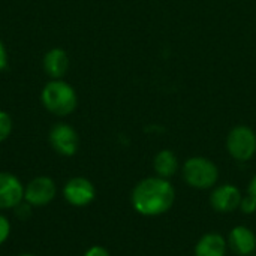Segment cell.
Returning <instances> with one entry per match:
<instances>
[{"label":"cell","mask_w":256,"mask_h":256,"mask_svg":"<svg viewBox=\"0 0 256 256\" xmlns=\"http://www.w3.org/2000/svg\"><path fill=\"white\" fill-rule=\"evenodd\" d=\"M70 66L69 56L62 48H51L45 52L42 58L44 72L50 76V80H63Z\"/></svg>","instance_id":"cell-11"},{"label":"cell","mask_w":256,"mask_h":256,"mask_svg":"<svg viewBox=\"0 0 256 256\" xmlns=\"http://www.w3.org/2000/svg\"><path fill=\"white\" fill-rule=\"evenodd\" d=\"M248 195H250V196H252V198L256 201V174L252 177V180H250V183H249Z\"/></svg>","instance_id":"cell-20"},{"label":"cell","mask_w":256,"mask_h":256,"mask_svg":"<svg viewBox=\"0 0 256 256\" xmlns=\"http://www.w3.org/2000/svg\"><path fill=\"white\" fill-rule=\"evenodd\" d=\"M63 198L72 207H86L96 198L94 184L86 177H72L63 186Z\"/></svg>","instance_id":"cell-7"},{"label":"cell","mask_w":256,"mask_h":256,"mask_svg":"<svg viewBox=\"0 0 256 256\" xmlns=\"http://www.w3.org/2000/svg\"><path fill=\"white\" fill-rule=\"evenodd\" d=\"M254 256H256V252H255V254H254Z\"/></svg>","instance_id":"cell-22"},{"label":"cell","mask_w":256,"mask_h":256,"mask_svg":"<svg viewBox=\"0 0 256 256\" xmlns=\"http://www.w3.org/2000/svg\"><path fill=\"white\" fill-rule=\"evenodd\" d=\"M18 256H36V255H33V254H21V255H18Z\"/></svg>","instance_id":"cell-21"},{"label":"cell","mask_w":256,"mask_h":256,"mask_svg":"<svg viewBox=\"0 0 256 256\" xmlns=\"http://www.w3.org/2000/svg\"><path fill=\"white\" fill-rule=\"evenodd\" d=\"M176 201V189L170 180L162 177H147L135 184L130 194L134 210L146 218L165 214Z\"/></svg>","instance_id":"cell-1"},{"label":"cell","mask_w":256,"mask_h":256,"mask_svg":"<svg viewBox=\"0 0 256 256\" xmlns=\"http://www.w3.org/2000/svg\"><path fill=\"white\" fill-rule=\"evenodd\" d=\"M8 50L3 44V40L0 39V72H3L8 68Z\"/></svg>","instance_id":"cell-19"},{"label":"cell","mask_w":256,"mask_h":256,"mask_svg":"<svg viewBox=\"0 0 256 256\" xmlns=\"http://www.w3.org/2000/svg\"><path fill=\"white\" fill-rule=\"evenodd\" d=\"M183 180L194 189H213L219 180V168L216 164L204 156L189 158L182 168Z\"/></svg>","instance_id":"cell-3"},{"label":"cell","mask_w":256,"mask_h":256,"mask_svg":"<svg viewBox=\"0 0 256 256\" xmlns=\"http://www.w3.org/2000/svg\"><path fill=\"white\" fill-rule=\"evenodd\" d=\"M82 256H111V255H110V252H108L104 246L94 244V246L88 248V249L84 252V255Z\"/></svg>","instance_id":"cell-18"},{"label":"cell","mask_w":256,"mask_h":256,"mask_svg":"<svg viewBox=\"0 0 256 256\" xmlns=\"http://www.w3.org/2000/svg\"><path fill=\"white\" fill-rule=\"evenodd\" d=\"M57 196V184L51 177L38 176L24 186V201L33 208L45 207Z\"/></svg>","instance_id":"cell-5"},{"label":"cell","mask_w":256,"mask_h":256,"mask_svg":"<svg viewBox=\"0 0 256 256\" xmlns=\"http://www.w3.org/2000/svg\"><path fill=\"white\" fill-rule=\"evenodd\" d=\"M42 106L57 117L70 116L78 105L75 88L64 80H50L40 92Z\"/></svg>","instance_id":"cell-2"},{"label":"cell","mask_w":256,"mask_h":256,"mask_svg":"<svg viewBox=\"0 0 256 256\" xmlns=\"http://www.w3.org/2000/svg\"><path fill=\"white\" fill-rule=\"evenodd\" d=\"M153 170L158 177L170 180L178 170V159L171 150H160L153 159Z\"/></svg>","instance_id":"cell-13"},{"label":"cell","mask_w":256,"mask_h":256,"mask_svg":"<svg viewBox=\"0 0 256 256\" xmlns=\"http://www.w3.org/2000/svg\"><path fill=\"white\" fill-rule=\"evenodd\" d=\"M48 141L52 150L64 158L74 156L80 147L78 132L68 123H56L48 134Z\"/></svg>","instance_id":"cell-6"},{"label":"cell","mask_w":256,"mask_h":256,"mask_svg":"<svg viewBox=\"0 0 256 256\" xmlns=\"http://www.w3.org/2000/svg\"><path fill=\"white\" fill-rule=\"evenodd\" d=\"M242 192L237 186L234 184H220L216 186L210 195V206L213 207L214 212L218 213H232L238 210L240 202H242Z\"/></svg>","instance_id":"cell-9"},{"label":"cell","mask_w":256,"mask_h":256,"mask_svg":"<svg viewBox=\"0 0 256 256\" xmlns=\"http://www.w3.org/2000/svg\"><path fill=\"white\" fill-rule=\"evenodd\" d=\"M24 201V184L10 172L0 171V210H14Z\"/></svg>","instance_id":"cell-8"},{"label":"cell","mask_w":256,"mask_h":256,"mask_svg":"<svg viewBox=\"0 0 256 256\" xmlns=\"http://www.w3.org/2000/svg\"><path fill=\"white\" fill-rule=\"evenodd\" d=\"M32 206H28L26 201H22L18 207H15L14 210H15V213H16V216L18 218H21V219H27L30 214H32Z\"/></svg>","instance_id":"cell-17"},{"label":"cell","mask_w":256,"mask_h":256,"mask_svg":"<svg viewBox=\"0 0 256 256\" xmlns=\"http://www.w3.org/2000/svg\"><path fill=\"white\" fill-rule=\"evenodd\" d=\"M12 128H14V123H12L10 116L6 111L0 110V144L10 136Z\"/></svg>","instance_id":"cell-14"},{"label":"cell","mask_w":256,"mask_h":256,"mask_svg":"<svg viewBox=\"0 0 256 256\" xmlns=\"http://www.w3.org/2000/svg\"><path fill=\"white\" fill-rule=\"evenodd\" d=\"M10 231H12V226H10L9 219L0 213V246L8 242V238L10 237Z\"/></svg>","instance_id":"cell-15"},{"label":"cell","mask_w":256,"mask_h":256,"mask_svg":"<svg viewBox=\"0 0 256 256\" xmlns=\"http://www.w3.org/2000/svg\"><path fill=\"white\" fill-rule=\"evenodd\" d=\"M228 243L219 232L204 234L195 244V256H226Z\"/></svg>","instance_id":"cell-12"},{"label":"cell","mask_w":256,"mask_h":256,"mask_svg":"<svg viewBox=\"0 0 256 256\" xmlns=\"http://www.w3.org/2000/svg\"><path fill=\"white\" fill-rule=\"evenodd\" d=\"M226 150L238 162H248L256 154V134L249 126L240 124L230 130L226 136Z\"/></svg>","instance_id":"cell-4"},{"label":"cell","mask_w":256,"mask_h":256,"mask_svg":"<svg viewBox=\"0 0 256 256\" xmlns=\"http://www.w3.org/2000/svg\"><path fill=\"white\" fill-rule=\"evenodd\" d=\"M226 243L228 248L237 256H250L256 252L255 232L244 225H238L232 228Z\"/></svg>","instance_id":"cell-10"},{"label":"cell","mask_w":256,"mask_h":256,"mask_svg":"<svg viewBox=\"0 0 256 256\" xmlns=\"http://www.w3.org/2000/svg\"><path fill=\"white\" fill-rule=\"evenodd\" d=\"M238 210H242L243 214H254V213H256V201L250 195L243 196Z\"/></svg>","instance_id":"cell-16"}]
</instances>
